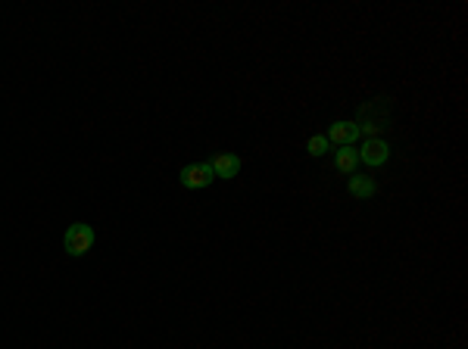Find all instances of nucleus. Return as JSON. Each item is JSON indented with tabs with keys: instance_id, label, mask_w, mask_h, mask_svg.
Masks as SVG:
<instances>
[{
	"instance_id": "f257e3e1",
	"label": "nucleus",
	"mask_w": 468,
	"mask_h": 349,
	"mask_svg": "<svg viewBox=\"0 0 468 349\" xmlns=\"http://www.w3.org/2000/svg\"><path fill=\"white\" fill-rule=\"evenodd\" d=\"M94 240H97L94 228L85 225V221H75V225H69L66 234H62V249L79 259V256H85V253L94 249Z\"/></svg>"
},
{
	"instance_id": "f03ea898",
	"label": "nucleus",
	"mask_w": 468,
	"mask_h": 349,
	"mask_svg": "<svg viewBox=\"0 0 468 349\" xmlns=\"http://www.w3.org/2000/svg\"><path fill=\"white\" fill-rule=\"evenodd\" d=\"M178 181L187 187V191H200V187H209L215 181V172L209 163H191L178 172Z\"/></svg>"
},
{
	"instance_id": "7ed1b4c3",
	"label": "nucleus",
	"mask_w": 468,
	"mask_h": 349,
	"mask_svg": "<svg viewBox=\"0 0 468 349\" xmlns=\"http://www.w3.org/2000/svg\"><path fill=\"white\" fill-rule=\"evenodd\" d=\"M328 144L331 146H353L359 141V125L356 122H347V118H337V122H331V128H328Z\"/></svg>"
},
{
	"instance_id": "20e7f679",
	"label": "nucleus",
	"mask_w": 468,
	"mask_h": 349,
	"mask_svg": "<svg viewBox=\"0 0 468 349\" xmlns=\"http://www.w3.org/2000/svg\"><path fill=\"white\" fill-rule=\"evenodd\" d=\"M387 159H390V144L381 141V137H366V144H362V150H359V163L378 169Z\"/></svg>"
},
{
	"instance_id": "39448f33",
	"label": "nucleus",
	"mask_w": 468,
	"mask_h": 349,
	"mask_svg": "<svg viewBox=\"0 0 468 349\" xmlns=\"http://www.w3.org/2000/svg\"><path fill=\"white\" fill-rule=\"evenodd\" d=\"M209 165H213V172H215V178H225V181H232L241 174V165H243V159L237 156V153H215L213 159H209Z\"/></svg>"
},
{
	"instance_id": "423d86ee",
	"label": "nucleus",
	"mask_w": 468,
	"mask_h": 349,
	"mask_svg": "<svg viewBox=\"0 0 468 349\" xmlns=\"http://www.w3.org/2000/svg\"><path fill=\"white\" fill-rule=\"evenodd\" d=\"M347 191H350L356 200H372L375 193H378V184H375V178H368V174H350V178H347Z\"/></svg>"
},
{
	"instance_id": "0eeeda50",
	"label": "nucleus",
	"mask_w": 468,
	"mask_h": 349,
	"mask_svg": "<svg viewBox=\"0 0 468 349\" xmlns=\"http://www.w3.org/2000/svg\"><path fill=\"white\" fill-rule=\"evenodd\" d=\"M356 165H359V150L356 146H337L334 150V169H337L340 174H356Z\"/></svg>"
},
{
	"instance_id": "6e6552de",
	"label": "nucleus",
	"mask_w": 468,
	"mask_h": 349,
	"mask_svg": "<svg viewBox=\"0 0 468 349\" xmlns=\"http://www.w3.org/2000/svg\"><path fill=\"white\" fill-rule=\"evenodd\" d=\"M306 150H309V156H325V153L331 150V144H328L325 135H312L309 141H306Z\"/></svg>"
}]
</instances>
